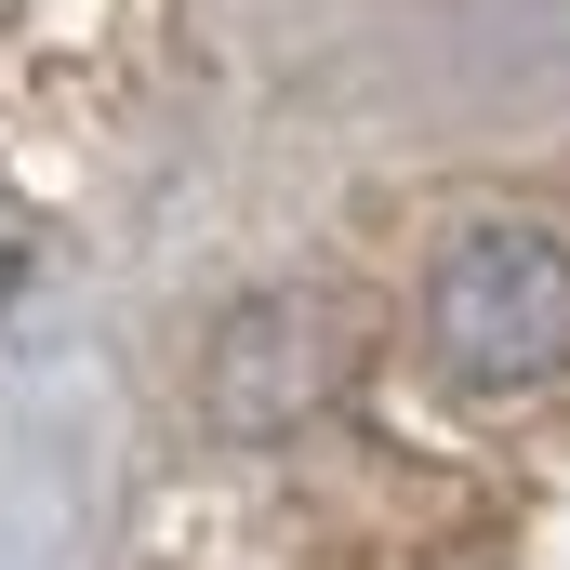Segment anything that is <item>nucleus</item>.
<instances>
[{
    "instance_id": "nucleus-2",
    "label": "nucleus",
    "mask_w": 570,
    "mask_h": 570,
    "mask_svg": "<svg viewBox=\"0 0 570 570\" xmlns=\"http://www.w3.org/2000/svg\"><path fill=\"white\" fill-rule=\"evenodd\" d=\"M345 372H358V305L345 292H305V279H266V292H239L213 318L199 412L226 438H292V425H318L345 399Z\"/></svg>"
},
{
    "instance_id": "nucleus-1",
    "label": "nucleus",
    "mask_w": 570,
    "mask_h": 570,
    "mask_svg": "<svg viewBox=\"0 0 570 570\" xmlns=\"http://www.w3.org/2000/svg\"><path fill=\"white\" fill-rule=\"evenodd\" d=\"M425 358L464 399H531L570 372V226L558 213H478L438 239Z\"/></svg>"
}]
</instances>
